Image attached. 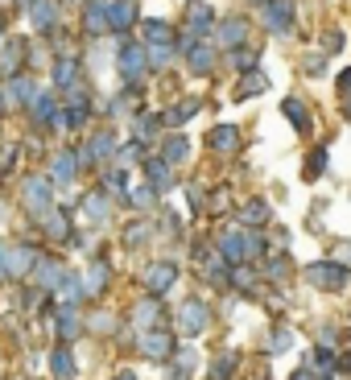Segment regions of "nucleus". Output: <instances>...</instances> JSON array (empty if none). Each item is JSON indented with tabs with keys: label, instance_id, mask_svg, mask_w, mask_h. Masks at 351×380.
I'll use <instances>...</instances> for the list:
<instances>
[{
	"label": "nucleus",
	"instance_id": "17",
	"mask_svg": "<svg viewBox=\"0 0 351 380\" xmlns=\"http://www.w3.org/2000/svg\"><path fill=\"white\" fill-rule=\"evenodd\" d=\"M339 368H347V372H351V356H343V359H339Z\"/></svg>",
	"mask_w": 351,
	"mask_h": 380
},
{
	"label": "nucleus",
	"instance_id": "18",
	"mask_svg": "<svg viewBox=\"0 0 351 380\" xmlns=\"http://www.w3.org/2000/svg\"><path fill=\"white\" fill-rule=\"evenodd\" d=\"M116 380H137V376H133V372H120V376Z\"/></svg>",
	"mask_w": 351,
	"mask_h": 380
},
{
	"label": "nucleus",
	"instance_id": "13",
	"mask_svg": "<svg viewBox=\"0 0 351 380\" xmlns=\"http://www.w3.org/2000/svg\"><path fill=\"white\" fill-rule=\"evenodd\" d=\"M140 71V58H137V50H124V74H137Z\"/></svg>",
	"mask_w": 351,
	"mask_h": 380
},
{
	"label": "nucleus",
	"instance_id": "15",
	"mask_svg": "<svg viewBox=\"0 0 351 380\" xmlns=\"http://www.w3.org/2000/svg\"><path fill=\"white\" fill-rule=\"evenodd\" d=\"M339 87H343V91L351 95V71H343V74H339Z\"/></svg>",
	"mask_w": 351,
	"mask_h": 380
},
{
	"label": "nucleus",
	"instance_id": "7",
	"mask_svg": "<svg viewBox=\"0 0 351 380\" xmlns=\"http://www.w3.org/2000/svg\"><path fill=\"white\" fill-rule=\"evenodd\" d=\"M79 331V314H74V310H62V314H58V335H74Z\"/></svg>",
	"mask_w": 351,
	"mask_h": 380
},
{
	"label": "nucleus",
	"instance_id": "12",
	"mask_svg": "<svg viewBox=\"0 0 351 380\" xmlns=\"http://www.w3.org/2000/svg\"><path fill=\"white\" fill-rule=\"evenodd\" d=\"M314 364H318L323 372H327V368H335V352H327V347H318V352H314Z\"/></svg>",
	"mask_w": 351,
	"mask_h": 380
},
{
	"label": "nucleus",
	"instance_id": "3",
	"mask_svg": "<svg viewBox=\"0 0 351 380\" xmlns=\"http://www.w3.org/2000/svg\"><path fill=\"white\" fill-rule=\"evenodd\" d=\"M140 352L153 356V359H169V356H174V343H169L162 331H145V335H140Z\"/></svg>",
	"mask_w": 351,
	"mask_h": 380
},
{
	"label": "nucleus",
	"instance_id": "8",
	"mask_svg": "<svg viewBox=\"0 0 351 380\" xmlns=\"http://www.w3.org/2000/svg\"><path fill=\"white\" fill-rule=\"evenodd\" d=\"M285 112L294 116V124H298V128H306V124H310V120H306V108L298 104V99H285Z\"/></svg>",
	"mask_w": 351,
	"mask_h": 380
},
{
	"label": "nucleus",
	"instance_id": "5",
	"mask_svg": "<svg viewBox=\"0 0 351 380\" xmlns=\"http://www.w3.org/2000/svg\"><path fill=\"white\" fill-rule=\"evenodd\" d=\"M104 285H108V264H91V273H87V285H83V289H87V294H99Z\"/></svg>",
	"mask_w": 351,
	"mask_h": 380
},
{
	"label": "nucleus",
	"instance_id": "10",
	"mask_svg": "<svg viewBox=\"0 0 351 380\" xmlns=\"http://www.w3.org/2000/svg\"><path fill=\"white\" fill-rule=\"evenodd\" d=\"M137 314H140V323H145V327H153V314H157V302H153V298H149V302H140V306H137Z\"/></svg>",
	"mask_w": 351,
	"mask_h": 380
},
{
	"label": "nucleus",
	"instance_id": "1",
	"mask_svg": "<svg viewBox=\"0 0 351 380\" xmlns=\"http://www.w3.org/2000/svg\"><path fill=\"white\" fill-rule=\"evenodd\" d=\"M306 281L318 285V289H343L351 281V269L347 264H335V261H318L306 269Z\"/></svg>",
	"mask_w": 351,
	"mask_h": 380
},
{
	"label": "nucleus",
	"instance_id": "20",
	"mask_svg": "<svg viewBox=\"0 0 351 380\" xmlns=\"http://www.w3.org/2000/svg\"><path fill=\"white\" fill-rule=\"evenodd\" d=\"M323 380H327V376H323Z\"/></svg>",
	"mask_w": 351,
	"mask_h": 380
},
{
	"label": "nucleus",
	"instance_id": "9",
	"mask_svg": "<svg viewBox=\"0 0 351 380\" xmlns=\"http://www.w3.org/2000/svg\"><path fill=\"white\" fill-rule=\"evenodd\" d=\"M211 145H215V149H223V145H235V133H232V128H215V133H211Z\"/></svg>",
	"mask_w": 351,
	"mask_h": 380
},
{
	"label": "nucleus",
	"instance_id": "14",
	"mask_svg": "<svg viewBox=\"0 0 351 380\" xmlns=\"http://www.w3.org/2000/svg\"><path fill=\"white\" fill-rule=\"evenodd\" d=\"M244 215H248V223H264V219H260V215H269V211H264V207H260V203H252V207H248V211H244Z\"/></svg>",
	"mask_w": 351,
	"mask_h": 380
},
{
	"label": "nucleus",
	"instance_id": "2",
	"mask_svg": "<svg viewBox=\"0 0 351 380\" xmlns=\"http://www.w3.org/2000/svg\"><path fill=\"white\" fill-rule=\"evenodd\" d=\"M207 318H211V310L203 306V302H186V306H182V318H178V327H182L186 335H194V331L207 327Z\"/></svg>",
	"mask_w": 351,
	"mask_h": 380
},
{
	"label": "nucleus",
	"instance_id": "19",
	"mask_svg": "<svg viewBox=\"0 0 351 380\" xmlns=\"http://www.w3.org/2000/svg\"><path fill=\"white\" fill-rule=\"evenodd\" d=\"M0 277H4V252H0Z\"/></svg>",
	"mask_w": 351,
	"mask_h": 380
},
{
	"label": "nucleus",
	"instance_id": "11",
	"mask_svg": "<svg viewBox=\"0 0 351 380\" xmlns=\"http://www.w3.org/2000/svg\"><path fill=\"white\" fill-rule=\"evenodd\" d=\"M232 368H235V359H232V356H223L219 364H215V372H211V380H223L228 372H232Z\"/></svg>",
	"mask_w": 351,
	"mask_h": 380
},
{
	"label": "nucleus",
	"instance_id": "4",
	"mask_svg": "<svg viewBox=\"0 0 351 380\" xmlns=\"http://www.w3.org/2000/svg\"><path fill=\"white\" fill-rule=\"evenodd\" d=\"M174 277H178V273H174V264H162V261H157L149 273H145V285H149L153 294H162V289H169V285H174Z\"/></svg>",
	"mask_w": 351,
	"mask_h": 380
},
{
	"label": "nucleus",
	"instance_id": "16",
	"mask_svg": "<svg viewBox=\"0 0 351 380\" xmlns=\"http://www.w3.org/2000/svg\"><path fill=\"white\" fill-rule=\"evenodd\" d=\"M294 380H314V372H306L302 368V372H294Z\"/></svg>",
	"mask_w": 351,
	"mask_h": 380
},
{
	"label": "nucleus",
	"instance_id": "6",
	"mask_svg": "<svg viewBox=\"0 0 351 380\" xmlns=\"http://www.w3.org/2000/svg\"><path fill=\"white\" fill-rule=\"evenodd\" d=\"M54 376H58V380H70V376H74V364H70L67 347H58V352H54Z\"/></svg>",
	"mask_w": 351,
	"mask_h": 380
}]
</instances>
